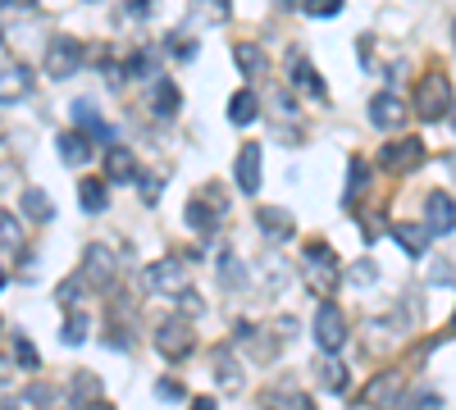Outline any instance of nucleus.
Instances as JSON below:
<instances>
[{"label":"nucleus","instance_id":"aec40b11","mask_svg":"<svg viewBox=\"0 0 456 410\" xmlns=\"http://www.w3.org/2000/svg\"><path fill=\"white\" fill-rule=\"evenodd\" d=\"M178 105H183V96H178V87H174V78H156V92H151V109H156V119H178Z\"/></svg>","mask_w":456,"mask_h":410},{"label":"nucleus","instance_id":"9b49d317","mask_svg":"<svg viewBox=\"0 0 456 410\" xmlns=\"http://www.w3.org/2000/svg\"><path fill=\"white\" fill-rule=\"evenodd\" d=\"M260 173H265L260 146H256V141L238 146V160H233V188H238L242 197H256V192H260Z\"/></svg>","mask_w":456,"mask_h":410},{"label":"nucleus","instance_id":"c85d7f7f","mask_svg":"<svg viewBox=\"0 0 456 410\" xmlns=\"http://www.w3.org/2000/svg\"><path fill=\"white\" fill-rule=\"evenodd\" d=\"M361 401H365V406H374V401H393V406H402V379H397V374H388V379L379 374V379L365 388Z\"/></svg>","mask_w":456,"mask_h":410},{"label":"nucleus","instance_id":"ea45409f","mask_svg":"<svg viewBox=\"0 0 456 410\" xmlns=\"http://www.w3.org/2000/svg\"><path fill=\"white\" fill-rule=\"evenodd\" d=\"M137 182H142V201L156 205V201H160V178H151V173L142 178V173H137Z\"/></svg>","mask_w":456,"mask_h":410},{"label":"nucleus","instance_id":"0eeeda50","mask_svg":"<svg viewBox=\"0 0 456 410\" xmlns=\"http://www.w3.org/2000/svg\"><path fill=\"white\" fill-rule=\"evenodd\" d=\"M142 283H146L151 296H178L187 287V260H178V255L174 260H156V265H146Z\"/></svg>","mask_w":456,"mask_h":410},{"label":"nucleus","instance_id":"58836bf2","mask_svg":"<svg viewBox=\"0 0 456 410\" xmlns=\"http://www.w3.org/2000/svg\"><path fill=\"white\" fill-rule=\"evenodd\" d=\"M197 10H206L210 23H224L228 19V0H197Z\"/></svg>","mask_w":456,"mask_h":410},{"label":"nucleus","instance_id":"4be33fe9","mask_svg":"<svg viewBox=\"0 0 456 410\" xmlns=\"http://www.w3.org/2000/svg\"><path fill=\"white\" fill-rule=\"evenodd\" d=\"M19 210H23L32 223H51V219H55V205H51V197H46L42 188H23V192H19Z\"/></svg>","mask_w":456,"mask_h":410},{"label":"nucleus","instance_id":"bb28decb","mask_svg":"<svg viewBox=\"0 0 456 410\" xmlns=\"http://www.w3.org/2000/svg\"><path fill=\"white\" fill-rule=\"evenodd\" d=\"M393 237H397V242H402V246H406L415 260H420L434 233H429V229H420V223H393Z\"/></svg>","mask_w":456,"mask_h":410},{"label":"nucleus","instance_id":"20e7f679","mask_svg":"<svg viewBox=\"0 0 456 410\" xmlns=\"http://www.w3.org/2000/svg\"><path fill=\"white\" fill-rule=\"evenodd\" d=\"M156 351L165 356V360H187L197 351V333H192V319L187 315H169V319H160V328H156Z\"/></svg>","mask_w":456,"mask_h":410},{"label":"nucleus","instance_id":"ddd939ff","mask_svg":"<svg viewBox=\"0 0 456 410\" xmlns=\"http://www.w3.org/2000/svg\"><path fill=\"white\" fill-rule=\"evenodd\" d=\"M425 229L434 237L456 233V197H447V192H429L425 197Z\"/></svg>","mask_w":456,"mask_h":410},{"label":"nucleus","instance_id":"473e14b6","mask_svg":"<svg viewBox=\"0 0 456 410\" xmlns=\"http://www.w3.org/2000/svg\"><path fill=\"white\" fill-rule=\"evenodd\" d=\"M10 356H14V365H23V369H37V365H42V356H37V347L28 342V333H14V342H10Z\"/></svg>","mask_w":456,"mask_h":410},{"label":"nucleus","instance_id":"2f4dec72","mask_svg":"<svg viewBox=\"0 0 456 410\" xmlns=\"http://www.w3.org/2000/svg\"><path fill=\"white\" fill-rule=\"evenodd\" d=\"M219 283H224V287H242V283H247V265L238 260V251H224V260H219Z\"/></svg>","mask_w":456,"mask_h":410},{"label":"nucleus","instance_id":"6ab92c4d","mask_svg":"<svg viewBox=\"0 0 456 410\" xmlns=\"http://www.w3.org/2000/svg\"><path fill=\"white\" fill-rule=\"evenodd\" d=\"M69 109H73V124H78L87 137H96V141H105V137H110V128H105V119H101V109H96L87 96H78Z\"/></svg>","mask_w":456,"mask_h":410},{"label":"nucleus","instance_id":"423d86ee","mask_svg":"<svg viewBox=\"0 0 456 410\" xmlns=\"http://www.w3.org/2000/svg\"><path fill=\"white\" fill-rule=\"evenodd\" d=\"M83 60H87V51H83L78 36H51V46H46V73H51L55 83L73 78V73L83 68Z\"/></svg>","mask_w":456,"mask_h":410},{"label":"nucleus","instance_id":"412c9836","mask_svg":"<svg viewBox=\"0 0 456 410\" xmlns=\"http://www.w3.org/2000/svg\"><path fill=\"white\" fill-rule=\"evenodd\" d=\"M124 78H160V51L156 46H142L124 60Z\"/></svg>","mask_w":456,"mask_h":410},{"label":"nucleus","instance_id":"cd10ccee","mask_svg":"<svg viewBox=\"0 0 456 410\" xmlns=\"http://www.w3.org/2000/svg\"><path fill=\"white\" fill-rule=\"evenodd\" d=\"M78 205H83L87 214H101V210L110 205V197H105V178H83V182H78Z\"/></svg>","mask_w":456,"mask_h":410},{"label":"nucleus","instance_id":"f3484780","mask_svg":"<svg viewBox=\"0 0 456 410\" xmlns=\"http://www.w3.org/2000/svg\"><path fill=\"white\" fill-rule=\"evenodd\" d=\"M137 178V160L128 146H105V182H133Z\"/></svg>","mask_w":456,"mask_h":410},{"label":"nucleus","instance_id":"a211bd4d","mask_svg":"<svg viewBox=\"0 0 456 410\" xmlns=\"http://www.w3.org/2000/svg\"><path fill=\"white\" fill-rule=\"evenodd\" d=\"M92 141H96V137H87L83 128H73V133H60V137H55L64 165H87V160H92Z\"/></svg>","mask_w":456,"mask_h":410},{"label":"nucleus","instance_id":"8fccbe9b","mask_svg":"<svg viewBox=\"0 0 456 410\" xmlns=\"http://www.w3.org/2000/svg\"><path fill=\"white\" fill-rule=\"evenodd\" d=\"M87 5H96V0H87Z\"/></svg>","mask_w":456,"mask_h":410},{"label":"nucleus","instance_id":"7c9ffc66","mask_svg":"<svg viewBox=\"0 0 456 410\" xmlns=\"http://www.w3.org/2000/svg\"><path fill=\"white\" fill-rule=\"evenodd\" d=\"M320 383H324L329 392H338V397H342V392L352 388V374H342V365L329 356V360H320Z\"/></svg>","mask_w":456,"mask_h":410},{"label":"nucleus","instance_id":"37998d69","mask_svg":"<svg viewBox=\"0 0 456 410\" xmlns=\"http://www.w3.org/2000/svg\"><path fill=\"white\" fill-rule=\"evenodd\" d=\"M352 278H356V283H370V278H374V265H365V260H361V265L352 269Z\"/></svg>","mask_w":456,"mask_h":410},{"label":"nucleus","instance_id":"2eb2a0df","mask_svg":"<svg viewBox=\"0 0 456 410\" xmlns=\"http://www.w3.org/2000/svg\"><path fill=\"white\" fill-rule=\"evenodd\" d=\"M32 92V68L28 64H0V100L14 105Z\"/></svg>","mask_w":456,"mask_h":410},{"label":"nucleus","instance_id":"c03bdc74","mask_svg":"<svg viewBox=\"0 0 456 410\" xmlns=\"http://www.w3.org/2000/svg\"><path fill=\"white\" fill-rule=\"evenodd\" d=\"M0 383H10V360H0Z\"/></svg>","mask_w":456,"mask_h":410},{"label":"nucleus","instance_id":"c9c22d12","mask_svg":"<svg viewBox=\"0 0 456 410\" xmlns=\"http://www.w3.org/2000/svg\"><path fill=\"white\" fill-rule=\"evenodd\" d=\"M301 10H306L311 19H333L342 10V0H301Z\"/></svg>","mask_w":456,"mask_h":410},{"label":"nucleus","instance_id":"09e8293b","mask_svg":"<svg viewBox=\"0 0 456 410\" xmlns=\"http://www.w3.org/2000/svg\"><path fill=\"white\" fill-rule=\"evenodd\" d=\"M0 46H5V32H0Z\"/></svg>","mask_w":456,"mask_h":410},{"label":"nucleus","instance_id":"79ce46f5","mask_svg":"<svg viewBox=\"0 0 456 410\" xmlns=\"http://www.w3.org/2000/svg\"><path fill=\"white\" fill-rule=\"evenodd\" d=\"M146 10H151V0H124V14L133 19H146Z\"/></svg>","mask_w":456,"mask_h":410},{"label":"nucleus","instance_id":"39448f33","mask_svg":"<svg viewBox=\"0 0 456 410\" xmlns=\"http://www.w3.org/2000/svg\"><path fill=\"white\" fill-rule=\"evenodd\" d=\"M311 333H315V347H320L324 356H338L342 347H347V315H342V310L329 301V296H324L320 310H315Z\"/></svg>","mask_w":456,"mask_h":410},{"label":"nucleus","instance_id":"de8ad7c7","mask_svg":"<svg viewBox=\"0 0 456 410\" xmlns=\"http://www.w3.org/2000/svg\"><path fill=\"white\" fill-rule=\"evenodd\" d=\"M0 287H5V269H0Z\"/></svg>","mask_w":456,"mask_h":410},{"label":"nucleus","instance_id":"5701e85b","mask_svg":"<svg viewBox=\"0 0 456 410\" xmlns=\"http://www.w3.org/2000/svg\"><path fill=\"white\" fill-rule=\"evenodd\" d=\"M256 119H260V100H256V92H251V87L233 92V100H228V124L247 128V124H256Z\"/></svg>","mask_w":456,"mask_h":410},{"label":"nucleus","instance_id":"393cba45","mask_svg":"<svg viewBox=\"0 0 456 410\" xmlns=\"http://www.w3.org/2000/svg\"><path fill=\"white\" fill-rule=\"evenodd\" d=\"M87 333H92V315H87V310H78V306L64 310V328H60V338H64L69 347H83V342H87Z\"/></svg>","mask_w":456,"mask_h":410},{"label":"nucleus","instance_id":"7ed1b4c3","mask_svg":"<svg viewBox=\"0 0 456 410\" xmlns=\"http://www.w3.org/2000/svg\"><path fill=\"white\" fill-rule=\"evenodd\" d=\"M452 83H447V73L443 68H434V73H425L420 83H415V115H420L425 124H438V119H447L452 115Z\"/></svg>","mask_w":456,"mask_h":410},{"label":"nucleus","instance_id":"72a5a7b5","mask_svg":"<svg viewBox=\"0 0 456 410\" xmlns=\"http://www.w3.org/2000/svg\"><path fill=\"white\" fill-rule=\"evenodd\" d=\"M83 274H73V278H64L60 287H55V301H60V310H73V306H78V296H83Z\"/></svg>","mask_w":456,"mask_h":410},{"label":"nucleus","instance_id":"f8f14e48","mask_svg":"<svg viewBox=\"0 0 456 410\" xmlns=\"http://www.w3.org/2000/svg\"><path fill=\"white\" fill-rule=\"evenodd\" d=\"M406 100L397 96V92H379L374 100H370V124L374 128H384V133H397V128H406Z\"/></svg>","mask_w":456,"mask_h":410},{"label":"nucleus","instance_id":"e433bc0d","mask_svg":"<svg viewBox=\"0 0 456 410\" xmlns=\"http://www.w3.org/2000/svg\"><path fill=\"white\" fill-rule=\"evenodd\" d=\"M265 406H288V410H301V406H311L306 392H270L265 397Z\"/></svg>","mask_w":456,"mask_h":410},{"label":"nucleus","instance_id":"f257e3e1","mask_svg":"<svg viewBox=\"0 0 456 410\" xmlns=\"http://www.w3.org/2000/svg\"><path fill=\"white\" fill-rule=\"evenodd\" d=\"M301 278H306V287L315 296H333L342 287V260L333 255L329 242H311L301 251Z\"/></svg>","mask_w":456,"mask_h":410},{"label":"nucleus","instance_id":"1a4fd4ad","mask_svg":"<svg viewBox=\"0 0 456 410\" xmlns=\"http://www.w3.org/2000/svg\"><path fill=\"white\" fill-rule=\"evenodd\" d=\"M379 165H384L388 173H411L425 165V141L420 137H397L384 146V156H379Z\"/></svg>","mask_w":456,"mask_h":410},{"label":"nucleus","instance_id":"a19ab883","mask_svg":"<svg viewBox=\"0 0 456 410\" xmlns=\"http://www.w3.org/2000/svg\"><path fill=\"white\" fill-rule=\"evenodd\" d=\"M14 223H19V219H10V214H0V237H5L10 246L19 242V229H14Z\"/></svg>","mask_w":456,"mask_h":410},{"label":"nucleus","instance_id":"4c0bfd02","mask_svg":"<svg viewBox=\"0 0 456 410\" xmlns=\"http://www.w3.org/2000/svg\"><path fill=\"white\" fill-rule=\"evenodd\" d=\"M156 397H160V401H187V392H183L178 379H160V383H156Z\"/></svg>","mask_w":456,"mask_h":410},{"label":"nucleus","instance_id":"4468645a","mask_svg":"<svg viewBox=\"0 0 456 410\" xmlns=\"http://www.w3.org/2000/svg\"><path fill=\"white\" fill-rule=\"evenodd\" d=\"M256 223H260V233L270 237V242H292L297 237V223L283 205H260L256 210Z\"/></svg>","mask_w":456,"mask_h":410},{"label":"nucleus","instance_id":"6e6552de","mask_svg":"<svg viewBox=\"0 0 456 410\" xmlns=\"http://www.w3.org/2000/svg\"><path fill=\"white\" fill-rule=\"evenodd\" d=\"M288 78H292V92L311 96V100H324V96H329V87H324V78H320V68L306 60V51H301V46L288 51Z\"/></svg>","mask_w":456,"mask_h":410},{"label":"nucleus","instance_id":"a878e982","mask_svg":"<svg viewBox=\"0 0 456 410\" xmlns=\"http://www.w3.org/2000/svg\"><path fill=\"white\" fill-rule=\"evenodd\" d=\"M215 379H219V388H242V365H233V347H219L215 351Z\"/></svg>","mask_w":456,"mask_h":410},{"label":"nucleus","instance_id":"f03ea898","mask_svg":"<svg viewBox=\"0 0 456 410\" xmlns=\"http://www.w3.org/2000/svg\"><path fill=\"white\" fill-rule=\"evenodd\" d=\"M228 205H233L228 188H219V182H206V188L187 201V229L201 233V237H215L219 223L228 219Z\"/></svg>","mask_w":456,"mask_h":410},{"label":"nucleus","instance_id":"49530a36","mask_svg":"<svg viewBox=\"0 0 456 410\" xmlns=\"http://www.w3.org/2000/svg\"><path fill=\"white\" fill-rule=\"evenodd\" d=\"M10 5H14V0H0V10H10Z\"/></svg>","mask_w":456,"mask_h":410},{"label":"nucleus","instance_id":"f704fd0d","mask_svg":"<svg viewBox=\"0 0 456 410\" xmlns=\"http://www.w3.org/2000/svg\"><path fill=\"white\" fill-rule=\"evenodd\" d=\"M42 401H55V388L32 383V388H23V392H19V401H14V406H42Z\"/></svg>","mask_w":456,"mask_h":410},{"label":"nucleus","instance_id":"b1692460","mask_svg":"<svg viewBox=\"0 0 456 410\" xmlns=\"http://www.w3.org/2000/svg\"><path fill=\"white\" fill-rule=\"evenodd\" d=\"M92 401H101V379L92 369H78V374L69 379V406H92Z\"/></svg>","mask_w":456,"mask_h":410},{"label":"nucleus","instance_id":"9d476101","mask_svg":"<svg viewBox=\"0 0 456 410\" xmlns=\"http://www.w3.org/2000/svg\"><path fill=\"white\" fill-rule=\"evenodd\" d=\"M83 278L92 287H114V278H119V260H114V251L105 242H92L83 251Z\"/></svg>","mask_w":456,"mask_h":410},{"label":"nucleus","instance_id":"c756f323","mask_svg":"<svg viewBox=\"0 0 456 410\" xmlns=\"http://www.w3.org/2000/svg\"><path fill=\"white\" fill-rule=\"evenodd\" d=\"M365 192H370V165L352 160V182H347V192H342V205H356Z\"/></svg>","mask_w":456,"mask_h":410},{"label":"nucleus","instance_id":"a18cd8bd","mask_svg":"<svg viewBox=\"0 0 456 410\" xmlns=\"http://www.w3.org/2000/svg\"><path fill=\"white\" fill-rule=\"evenodd\" d=\"M452 46H456V19H452Z\"/></svg>","mask_w":456,"mask_h":410},{"label":"nucleus","instance_id":"dca6fc26","mask_svg":"<svg viewBox=\"0 0 456 410\" xmlns=\"http://www.w3.org/2000/svg\"><path fill=\"white\" fill-rule=\"evenodd\" d=\"M233 64H238L242 78H265V73H270V55L256 42H233Z\"/></svg>","mask_w":456,"mask_h":410}]
</instances>
